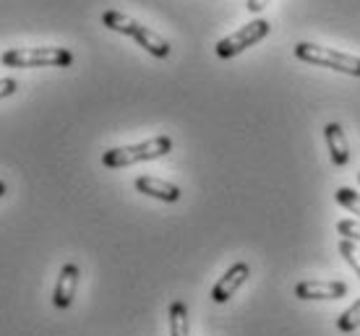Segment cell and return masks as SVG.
I'll return each instance as SVG.
<instances>
[{"instance_id": "obj_10", "label": "cell", "mask_w": 360, "mask_h": 336, "mask_svg": "<svg viewBox=\"0 0 360 336\" xmlns=\"http://www.w3.org/2000/svg\"><path fill=\"white\" fill-rule=\"evenodd\" d=\"M324 136H326V146H329V154H332V162L337 167H345L350 162V144H347V136L340 123H329L324 128Z\"/></svg>"}, {"instance_id": "obj_19", "label": "cell", "mask_w": 360, "mask_h": 336, "mask_svg": "<svg viewBox=\"0 0 360 336\" xmlns=\"http://www.w3.org/2000/svg\"><path fill=\"white\" fill-rule=\"evenodd\" d=\"M358 182H360V173H358Z\"/></svg>"}, {"instance_id": "obj_18", "label": "cell", "mask_w": 360, "mask_h": 336, "mask_svg": "<svg viewBox=\"0 0 360 336\" xmlns=\"http://www.w3.org/2000/svg\"><path fill=\"white\" fill-rule=\"evenodd\" d=\"M3 193H6V182H0V199H3Z\"/></svg>"}, {"instance_id": "obj_11", "label": "cell", "mask_w": 360, "mask_h": 336, "mask_svg": "<svg viewBox=\"0 0 360 336\" xmlns=\"http://www.w3.org/2000/svg\"><path fill=\"white\" fill-rule=\"evenodd\" d=\"M170 336H188V308L183 300H175L170 305Z\"/></svg>"}, {"instance_id": "obj_17", "label": "cell", "mask_w": 360, "mask_h": 336, "mask_svg": "<svg viewBox=\"0 0 360 336\" xmlns=\"http://www.w3.org/2000/svg\"><path fill=\"white\" fill-rule=\"evenodd\" d=\"M269 6V0H248V6L245 8L251 11V13H259V11H264Z\"/></svg>"}, {"instance_id": "obj_3", "label": "cell", "mask_w": 360, "mask_h": 336, "mask_svg": "<svg viewBox=\"0 0 360 336\" xmlns=\"http://www.w3.org/2000/svg\"><path fill=\"white\" fill-rule=\"evenodd\" d=\"M11 68H65L73 63L71 50L65 47H18L0 58Z\"/></svg>"}, {"instance_id": "obj_15", "label": "cell", "mask_w": 360, "mask_h": 336, "mask_svg": "<svg viewBox=\"0 0 360 336\" xmlns=\"http://www.w3.org/2000/svg\"><path fill=\"white\" fill-rule=\"evenodd\" d=\"M337 232L352 243H360V222L355 219H342V222H337Z\"/></svg>"}, {"instance_id": "obj_13", "label": "cell", "mask_w": 360, "mask_h": 336, "mask_svg": "<svg viewBox=\"0 0 360 336\" xmlns=\"http://www.w3.org/2000/svg\"><path fill=\"white\" fill-rule=\"evenodd\" d=\"M340 253H342V258L350 264V269L360 276V248L352 243V240H347V237H342L340 240Z\"/></svg>"}, {"instance_id": "obj_9", "label": "cell", "mask_w": 360, "mask_h": 336, "mask_svg": "<svg viewBox=\"0 0 360 336\" xmlns=\"http://www.w3.org/2000/svg\"><path fill=\"white\" fill-rule=\"evenodd\" d=\"M136 191L144 193V196H152V199L167 201V203L180 199L178 185H172V182H167V180H160V177H152V175L136 177Z\"/></svg>"}, {"instance_id": "obj_14", "label": "cell", "mask_w": 360, "mask_h": 336, "mask_svg": "<svg viewBox=\"0 0 360 336\" xmlns=\"http://www.w3.org/2000/svg\"><path fill=\"white\" fill-rule=\"evenodd\" d=\"M334 199H337L340 206H345L347 211H352V214H358L360 217V193H355L352 188H337Z\"/></svg>"}, {"instance_id": "obj_8", "label": "cell", "mask_w": 360, "mask_h": 336, "mask_svg": "<svg viewBox=\"0 0 360 336\" xmlns=\"http://www.w3.org/2000/svg\"><path fill=\"white\" fill-rule=\"evenodd\" d=\"M79 276H82V271H79V266L76 264H65L63 269H60V276H58V284H55V295H53V302L55 308H68L73 302V297H76V287H79Z\"/></svg>"}, {"instance_id": "obj_4", "label": "cell", "mask_w": 360, "mask_h": 336, "mask_svg": "<svg viewBox=\"0 0 360 336\" xmlns=\"http://www.w3.org/2000/svg\"><path fill=\"white\" fill-rule=\"evenodd\" d=\"M295 58L303 60V63L319 65V68H332V71L360 79V58H355V55L337 53V50L311 45V42H300V45H295Z\"/></svg>"}, {"instance_id": "obj_2", "label": "cell", "mask_w": 360, "mask_h": 336, "mask_svg": "<svg viewBox=\"0 0 360 336\" xmlns=\"http://www.w3.org/2000/svg\"><path fill=\"white\" fill-rule=\"evenodd\" d=\"M172 152V138L170 136H154L149 141L134 146H117L102 154V164L110 170H120V167H131L136 162H149V159H160V156Z\"/></svg>"}, {"instance_id": "obj_7", "label": "cell", "mask_w": 360, "mask_h": 336, "mask_svg": "<svg viewBox=\"0 0 360 336\" xmlns=\"http://www.w3.org/2000/svg\"><path fill=\"white\" fill-rule=\"evenodd\" d=\"M347 295V284L345 282H297L295 297L300 300H340Z\"/></svg>"}, {"instance_id": "obj_16", "label": "cell", "mask_w": 360, "mask_h": 336, "mask_svg": "<svg viewBox=\"0 0 360 336\" xmlns=\"http://www.w3.org/2000/svg\"><path fill=\"white\" fill-rule=\"evenodd\" d=\"M16 91H18L16 79H0V100H6V97H13Z\"/></svg>"}, {"instance_id": "obj_1", "label": "cell", "mask_w": 360, "mask_h": 336, "mask_svg": "<svg viewBox=\"0 0 360 336\" xmlns=\"http://www.w3.org/2000/svg\"><path fill=\"white\" fill-rule=\"evenodd\" d=\"M102 24L108 29H112V32H117V34L134 36L136 42L144 47L146 53H152L154 58H167V55H170V42H167L165 36H160L157 32H152L149 27L139 24L136 18L126 16V13H120V11H105V13H102Z\"/></svg>"}, {"instance_id": "obj_6", "label": "cell", "mask_w": 360, "mask_h": 336, "mask_svg": "<svg viewBox=\"0 0 360 336\" xmlns=\"http://www.w3.org/2000/svg\"><path fill=\"white\" fill-rule=\"evenodd\" d=\"M248 276H251V266L243 264V261H240V264H233L225 271V276H222V279L212 287V300H214V302H227L235 292L243 287Z\"/></svg>"}, {"instance_id": "obj_12", "label": "cell", "mask_w": 360, "mask_h": 336, "mask_svg": "<svg viewBox=\"0 0 360 336\" xmlns=\"http://www.w3.org/2000/svg\"><path fill=\"white\" fill-rule=\"evenodd\" d=\"M358 326H360V300L355 302V305H350V308L345 310L342 316L337 318V331L350 334V331H355Z\"/></svg>"}, {"instance_id": "obj_5", "label": "cell", "mask_w": 360, "mask_h": 336, "mask_svg": "<svg viewBox=\"0 0 360 336\" xmlns=\"http://www.w3.org/2000/svg\"><path fill=\"white\" fill-rule=\"evenodd\" d=\"M269 32H271L269 21H266V18H256L251 24L240 27L238 32H233L230 36L219 39V42H217V55H219V58H235V55H240L243 50L253 47L256 42H262Z\"/></svg>"}]
</instances>
